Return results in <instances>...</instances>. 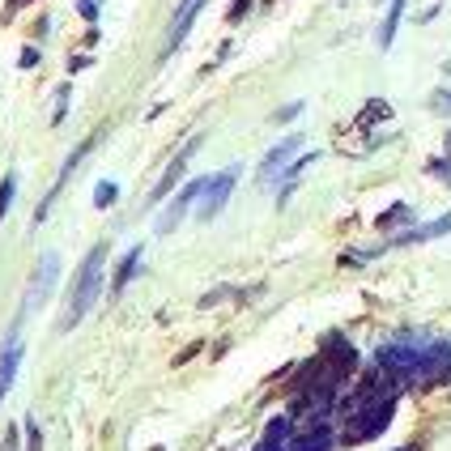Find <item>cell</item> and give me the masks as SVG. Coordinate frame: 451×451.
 <instances>
[{
	"label": "cell",
	"instance_id": "ac0fdd59",
	"mask_svg": "<svg viewBox=\"0 0 451 451\" xmlns=\"http://www.w3.org/2000/svg\"><path fill=\"white\" fill-rule=\"evenodd\" d=\"M247 9H251V0H235V5H230V13H226V18H230V22H243V18H247Z\"/></svg>",
	"mask_w": 451,
	"mask_h": 451
},
{
	"label": "cell",
	"instance_id": "9a60e30c",
	"mask_svg": "<svg viewBox=\"0 0 451 451\" xmlns=\"http://www.w3.org/2000/svg\"><path fill=\"white\" fill-rule=\"evenodd\" d=\"M387 116H391V106H387L383 98H375V102L362 111V120H358V124H375V120H387Z\"/></svg>",
	"mask_w": 451,
	"mask_h": 451
},
{
	"label": "cell",
	"instance_id": "4fadbf2b",
	"mask_svg": "<svg viewBox=\"0 0 451 451\" xmlns=\"http://www.w3.org/2000/svg\"><path fill=\"white\" fill-rule=\"evenodd\" d=\"M116 196H120V188L111 183V179H102V183L94 188V204H98V209H111V204H116Z\"/></svg>",
	"mask_w": 451,
	"mask_h": 451
},
{
	"label": "cell",
	"instance_id": "d6986e66",
	"mask_svg": "<svg viewBox=\"0 0 451 451\" xmlns=\"http://www.w3.org/2000/svg\"><path fill=\"white\" fill-rule=\"evenodd\" d=\"M77 13H81L85 22H94V18H98V0H77Z\"/></svg>",
	"mask_w": 451,
	"mask_h": 451
},
{
	"label": "cell",
	"instance_id": "8992f818",
	"mask_svg": "<svg viewBox=\"0 0 451 451\" xmlns=\"http://www.w3.org/2000/svg\"><path fill=\"white\" fill-rule=\"evenodd\" d=\"M94 145H98V137H85V141H81V145H77V149L69 153V162H64V171H60V179L51 183V192H47V196H43V204H39V221H43V217L51 213V204H55V196H60V188H64V183L73 179V171H77V166H81V158H85V153H90Z\"/></svg>",
	"mask_w": 451,
	"mask_h": 451
},
{
	"label": "cell",
	"instance_id": "ba28073f",
	"mask_svg": "<svg viewBox=\"0 0 451 451\" xmlns=\"http://www.w3.org/2000/svg\"><path fill=\"white\" fill-rule=\"evenodd\" d=\"M298 145H303V137H286L281 145H272L268 153H264V162H260V179L268 183V179H277L281 175V166H286L294 153H298Z\"/></svg>",
	"mask_w": 451,
	"mask_h": 451
},
{
	"label": "cell",
	"instance_id": "6da1fadb",
	"mask_svg": "<svg viewBox=\"0 0 451 451\" xmlns=\"http://www.w3.org/2000/svg\"><path fill=\"white\" fill-rule=\"evenodd\" d=\"M102 268H106V243H98V247L85 251V260H81V268L73 277V286H69V311L60 315V332H73L85 319V311L98 303V294H102Z\"/></svg>",
	"mask_w": 451,
	"mask_h": 451
},
{
	"label": "cell",
	"instance_id": "8fae6325",
	"mask_svg": "<svg viewBox=\"0 0 451 451\" xmlns=\"http://www.w3.org/2000/svg\"><path fill=\"white\" fill-rule=\"evenodd\" d=\"M137 264H141V243H132V247L124 251V260H120V268H116V281H111V294H120V290L128 286V277H137Z\"/></svg>",
	"mask_w": 451,
	"mask_h": 451
},
{
	"label": "cell",
	"instance_id": "5b68a950",
	"mask_svg": "<svg viewBox=\"0 0 451 451\" xmlns=\"http://www.w3.org/2000/svg\"><path fill=\"white\" fill-rule=\"evenodd\" d=\"M204 188H209V179H192V183L171 200V204H166V213H158V235H171L175 226L183 221V213L192 209V200H196V196H204Z\"/></svg>",
	"mask_w": 451,
	"mask_h": 451
},
{
	"label": "cell",
	"instance_id": "44dd1931",
	"mask_svg": "<svg viewBox=\"0 0 451 451\" xmlns=\"http://www.w3.org/2000/svg\"><path fill=\"white\" fill-rule=\"evenodd\" d=\"M430 175H438V179H447V183H451V166L434 158V162H430Z\"/></svg>",
	"mask_w": 451,
	"mask_h": 451
},
{
	"label": "cell",
	"instance_id": "2e32d148",
	"mask_svg": "<svg viewBox=\"0 0 451 451\" xmlns=\"http://www.w3.org/2000/svg\"><path fill=\"white\" fill-rule=\"evenodd\" d=\"M413 213H409V204H391L383 217H379V230H387V226H396V221H409Z\"/></svg>",
	"mask_w": 451,
	"mask_h": 451
},
{
	"label": "cell",
	"instance_id": "5bb4252c",
	"mask_svg": "<svg viewBox=\"0 0 451 451\" xmlns=\"http://www.w3.org/2000/svg\"><path fill=\"white\" fill-rule=\"evenodd\" d=\"M13 192H18V175H5L0 179V221H5V213L13 204Z\"/></svg>",
	"mask_w": 451,
	"mask_h": 451
},
{
	"label": "cell",
	"instance_id": "e0dca14e",
	"mask_svg": "<svg viewBox=\"0 0 451 451\" xmlns=\"http://www.w3.org/2000/svg\"><path fill=\"white\" fill-rule=\"evenodd\" d=\"M26 434H30L26 451H43V434H39V426H34V422H26Z\"/></svg>",
	"mask_w": 451,
	"mask_h": 451
},
{
	"label": "cell",
	"instance_id": "3957f363",
	"mask_svg": "<svg viewBox=\"0 0 451 451\" xmlns=\"http://www.w3.org/2000/svg\"><path fill=\"white\" fill-rule=\"evenodd\" d=\"M55 277H60V256L55 251H43L39 256V268H34V281H30V290H26V307H43L55 290Z\"/></svg>",
	"mask_w": 451,
	"mask_h": 451
},
{
	"label": "cell",
	"instance_id": "603a6c76",
	"mask_svg": "<svg viewBox=\"0 0 451 451\" xmlns=\"http://www.w3.org/2000/svg\"><path fill=\"white\" fill-rule=\"evenodd\" d=\"M434 111H451V90H443V94H434V102H430Z\"/></svg>",
	"mask_w": 451,
	"mask_h": 451
},
{
	"label": "cell",
	"instance_id": "277c9868",
	"mask_svg": "<svg viewBox=\"0 0 451 451\" xmlns=\"http://www.w3.org/2000/svg\"><path fill=\"white\" fill-rule=\"evenodd\" d=\"M200 141H204V137H192V141H188V145H183V149H179L175 158H171V166H166V171H162L158 188L149 192V204H162V200H166V192H171V188H175L179 179H183V171H188V162H192V153L200 149Z\"/></svg>",
	"mask_w": 451,
	"mask_h": 451
},
{
	"label": "cell",
	"instance_id": "7a4b0ae2",
	"mask_svg": "<svg viewBox=\"0 0 451 451\" xmlns=\"http://www.w3.org/2000/svg\"><path fill=\"white\" fill-rule=\"evenodd\" d=\"M235 183H239V166H226L221 175H213L209 179V188H204V204H200V221H213L221 209H226V200H230V192H235Z\"/></svg>",
	"mask_w": 451,
	"mask_h": 451
},
{
	"label": "cell",
	"instance_id": "7c38bea8",
	"mask_svg": "<svg viewBox=\"0 0 451 451\" xmlns=\"http://www.w3.org/2000/svg\"><path fill=\"white\" fill-rule=\"evenodd\" d=\"M401 13H405V0H391V9L379 26V47H391V39H396V26H401Z\"/></svg>",
	"mask_w": 451,
	"mask_h": 451
},
{
	"label": "cell",
	"instance_id": "30bf717a",
	"mask_svg": "<svg viewBox=\"0 0 451 451\" xmlns=\"http://www.w3.org/2000/svg\"><path fill=\"white\" fill-rule=\"evenodd\" d=\"M451 230V213H443L438 221H430V226H417V230H409V235H396L391 243H426V239H438V235H447Z\"/></svg>",
	"mask_w": 451,
	"mask_h": 451
},
{
	"label": "cell",
	"instance_id": "52a82bcc",
	"mask_svg": "<svg viewBox=\"0 0 451 451\" xmlns=\"http://www.w3.org/2000/svg\"><path fill=\"white\" fill-rule=\"evenodd\" d=\"M200 9H204V0H183V5L175 9V18H171V39H166V47H162V60L183 43V34L192 30V22H196V13H200Z\"/></svg>",
	"mask_w": 451,
	"mask_h": 451
},
{
	"label": "cell",
	"instance_id": "7402d4cb",
	"mask_svg": "<svg viewBox=\"0 0 451 451\" xmlns=\"http://www.w3.org/2000/svg\"><path fill=\"white\" fill-rule=\"evenodd\" d=\"M39 64V47H22V69H34Z\"/></svg>",
	"mask_w": 451,
	"mask_h": 451
},
{
	"label": "cell",
	"instance_id": "9c48e42d",
	"mask_svg": "<svg viewBox=\"0 0 451 451\" xmlns=\"http://www.w3.org/2000/svg\"><path fill=\"white\" fill-rule=\"evenodd\" d=\"M18 366H22V341H18V332H9V345H5V354H0V405H5L9 387L18 379Z\"/></svg>",
	"mask_w": 451,
	"mask_h": 451
},
{
	"label": "cell",
	"instance_id": "cb8c5ba5",
	"mask_svg": "<svg viewBox=\"0 0 451 451\" xmlns=\"http://www.w3.org/2000/svg\"><path fill=\"white\" fill-rule=\"evenodd\" d=\"M0 451H18V430H9V438H5V447Z\"/></svg>",
	"mask_w": 451,
	"mask_h": 451
},
{
	"label": "cell",
	"instance_id": "ffe728a7",
	"mask_svg": "<svg viewBox=\"0 0 451 451\" xmlns=\"http://www.w3.org/2000/svg\"><path fill=\"white\" fill-rule=\"evenodd\" d=\"M298 111H303V102H290V106H281L272 120H277V124H286V120H294V116H298Z\"/></svg>",
	"mask_w": 451,
	"mask_h": 451
}]
</instances>
